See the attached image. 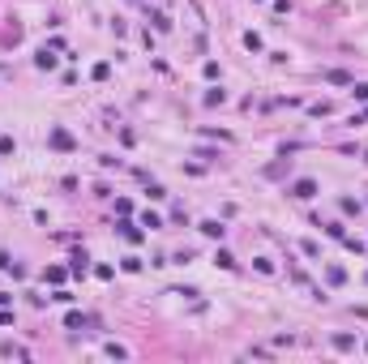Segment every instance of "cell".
Returning <instances> with one entry per match:
<instances>
[{
	"instance_id": "cell-7",
	"label": "cell",
	"mask_w": 368,
	"mask_h": 364,
	"mask_svg": "<svg viewBox=\"0 0 368 364\" xmlns=\"http://www.w3.org/2000/svg\"><path fill=\"white\" fill-rule=\"evenodd\" d=\"M52 141H56V146H60V150H69V146H73V141H69V133H64V128H56V133H52Z\"/></svg>"
},
{
	"instance_id": "cell-5",
	"label": "cell",
	"mask_w": 368,
	"mask_h": 364,
	"mask_svg": "<svg viewBox=\"0 0 368 364\" xmlns=\"http://www.w3.org/2000/svg\"><path fill=\"white\" fill-rule=\"evenodd\" d=\"M141 227H150V232H158V227H163V219H158V214H150V210H146V214H141Z\"/></svg>"
},
{
	"instance_id": "cell-10",
	"label": "cell",
	"mask_w": 368,
	"mask_h": 364,
	"mask_svg": "<svg viewBox=\"0 0 368 364\" xmlns=\"http://www.w3.org/2000/svg\"><path fill=\"white\" fill-rule=\"evenodd\" d=\"M351 95H356V99H360V103H368V82H360V86H356V90H351Z\"/></svg>"
},
{
	"instance_id": "cell-3",
	"label": "cell",
	"mask_w": 368,
	"mask_h": 364,
	"mask_svg": "<svg viewBox=\"0 0 368 364\" xmlns=\"http://www.w3.org/2000/svg\"><path fill=\"white\" fill-rule=\"evenodd\" d=\"M34 64H39V69H56V56H52V52H47V47H43V52H39V56H34Z\"/></svg>"
},
{
	"instance_id": "cell-8",
	"label": "cell",
	"mask_w": 368,
	"mask_h": 364,
	"mask_svg": "<svg viewBox=\"0 0 368 364\" xmlns=\"http://www.w3.org/2000/svg\"><path fill=\"white\" fill-rule=\"evenodd\" d=\"M326 82H334V86H347L351 77H347V73H338V69H330V73H326Z\"/></svg>"
},
{
	"instance_id": "cell-6",
	"label": "cell",
	"mask_w": 368,
	"mask_h": 364,
	"mask_svg": "<svg viewBox=\"0 0 368 364\" xmlns=\"http://www.w3.org/2000/svg\"><path fill=\"white\" fill-rule=\"evenodd\" d=\"M244 47H248V52H261V34L248 30V34H244Z\"/></svg>"
},
{
	"instance_id": "cell-1",
	"label": "cell",
	"mask_w": 368,
	"mask_h": 364,
	"mask_svg": "<svg viewBox=\"0 0 368 364\" xmlns=\"http://www.w3.org/2000/svg\"><path fill=\"white\" fill-rule=\"evenodd\" d=\"M197 227H201V236H210V240H223V236H227V227H223L219 219H201Z\"/></svg>"
},
{
	"instance_id": "cell-4",
	"label": "cell",
	"mask_w": 368,
	"mask_h": 364,
	"mask_svg": "<svg viewBox=\"0 0 368 364\" xmlns=\"http://www.w3.org/2000/svg\"><path fill=\"white\" fill-rule=\"evenodd\" d=\"M214 261H219V266H223V270H236V257H232V253H227V248H219V257H214Z\"/></svg>"
},
{
	"instance_id": "cell-2",
	"label": "cell",
	"mask_w": 368,
	"mask_h": 364,
	"mask_svg": "<svg viewBox=\"0 0 368 364\" xmlns=\"http://www.w3.org/2000/svg\"><path fill=\"white\" fill-rule=\"evenodd\" d=\"M291 197H300V202L317 197V180H295V184H291Z\"/></svg>"
},
{
	"instance_id": "cell-9",
	"label": "cell",
	"mask_w": 368,
	"mask_h": 364,
	"mask_svg": "<svg viewBox=\"0 0 368 364\" xmlns=\"http://www.w3.org/2000/svg\"><path fill=\"white\" fill-rule=\"evenodd\" d=\"M64 326H69V330H77V326H86V317H82V313H69V317H64Z\"/></svg>"
}]
</instances>
